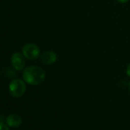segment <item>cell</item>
<instances>
[{
    "instance_id": "cell-1",
    "label": "cell",
    "mask_w": 130,
    "mask_h": 130,
    "mask_svg": "<svg viewBox=\"0 0 130 130\" xmlns=\"http://www.w3.org/2000/svg\"><path fill=\"white\" fill-rule=\"evenodd\" d=\"M23 80L29 85L37 86L42 84L46 77L45 71L40 67L31 66L23 71Z\"/></svg>"
},
{
    "instance_id": "cell-2",
    "label": "cell",
    "mask_w": 130,
    "mask_h": 130,
    "mask_svg": "<svg viewBox=\"0 0 130 130\" xmlns=\"http://www.w3.org/2000/svg\"><path fill=\"white\" fill-rule=\"evenodd\" d=\"M9 92L10 94L15 98L21 97L24 95L26 91V85L25 81L20 79H15L9 84Z\"/></svg>"
},
{
    "instance_id": "cell-3",
    "label": "cell",
    "mask_w": 130,
    "mask_h": 130,
    "mask_svg": "<svg viewBox=\"0 0 130 130\" xmlns=\"http://www.w3.org/2000/svg\"><path fill=\"white\" fill-rule=\"evenodd\" d=\"M22 54L28 60H36L39 57L41 51L36 44L28 43L23 47Z\"/></svg>"
},
{
    "instance_id": "cell-4",
    "label": "cell",
    "mask_w": 130,
    "mask_h": 130,
    "mask_svg": "<svg viewBox=\"0 0 130 130\" xmlns=\"http://www.w3.org/2000/svg\"><path fill=\"white\" fill-rule=\"evenodd\" d=\"M25 56L23 54L16 52L12 54L11 57V63L12 67L16 70V71H22L25 65Z\"/></svg>"
},
{
    "instance_id": "cell-5",
    "label": "cell",
    "mask_w": 130,
    "mask_h": 130,
    "mask_svg": "<svg viewBox=\"0 0 130 130\" xmlns=\"http://www.w3.org/2000/svg\"><path fill=\"white\" fill-rule=\"evenodd\" d=\"M41 59L43 63L47 65H51L56 62L57 57L55 52L52 51H47L42 54V55L41 56Z\"/></svg>"
},
{
    "instance_id": "cell-6",
    "label": "cell",
    "mask_w": 130,
    "mask_h": 130,
    "mask_svg": "<svg viewBox=\"0 0 130 130\" xmlns=\"http://www.w3.org/2000/svg\"><path fill=\"white\" fill-rule=\"evenodd\" d=\"M6 123L12 128H18L22 124V119L18 114H12L6 118Z\"/></svg>"
},
{
    "instance_id": "cell-7",
    "label": "cell",
    "mask_w": 130,
    "mask_h": 130,
    "mask_svg": "<svg viewBox=\"0 0 130 130\" xmlns=\"http://www.w3.org/2000/svg\"><path fill=\"white\" fill-rule=\"evenodd\" d=\"M15 69L13 68H9V67H7V68H5L3 71L6 74V76L9 78H13L16 76V73H15Z\"/></svg>"
},
{
    "instance_id": "cell-8",
    "label": "cell",
    "mask_w": 130,
    "mask_h": 130,
    "mask_svg": "<svg viewBox=\"0 0 130 130\" xmlns=\"http://www.w3.org/2000/svg\"><path fill=\"white\" fill-rule=\"evenodd\" d=\"M0 130H9V127L3 123H0Z\"/></svg>"
},
{
    "instance_id": "cell-9",
    "label": "cell",
    "mask_w": 130,
    "mask_h": 130,
    "mask_svg": "<svg viewBox=\"0 0 130 130\" xmlns=\"http://www.w3.org/2000/svg\"><path fill=\"white\" fill-rule=\"evenodd\" d=\"M126 74H127L128 77H130V63L128 64V66L126 68Z\"/></svg>"
},
{
    "instance_id": "cell-10",
    "label": "cell",
    "mask_w": 130,
    "mask_h": 130,
    "mask_svg": "<svg viewBox=\"0 0 130 130\" xmlns=\"http://www.w3.org/2000/svg\"><path fill=\"white\" fill-rule=\"evenodd\" d=\"M116 1L121 4H125V3H127L128 2V0H116Z\"/></svg>"
},
{
    "instance_id": "cell-11",
    "label": "cell",
    "mask_w": 130,
    "mask_h": 130,
    "mask_svg": "<svg viewBox=\"0 0 130 130\" xmlns=\"http://www.w3.org/2000/svg\"><path fill=\"white\" fill-rule=\"evenodd\" d=\"M128 90H129V93H130V82L128 83Z\"/></svg>"
}]
</instances>
